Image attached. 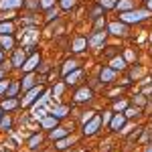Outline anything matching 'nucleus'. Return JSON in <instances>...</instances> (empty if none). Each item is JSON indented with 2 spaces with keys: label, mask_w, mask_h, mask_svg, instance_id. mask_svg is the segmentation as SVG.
<instances>
[{
  "label": "nucleus",
  "mask_w": 152,
  "mask_h": 152,
  "mask_svg": "<svg viewBox=\"0 0 152 152\" xmlns=\"http://www.w3.org/2000/svg\"><path fill=\"white\" fill-rule=\"evenodd\" d=\"M104 6H114V0H102Z\"/></svg>",
  "instance_id": "c756f323"
},
{
  "label": "nucleus",
  "mask_w": 152,
  "mask_h": 152,
  "mask_svg": "<svg viewBox=\"0 0 152 152\" xmlns=\"http://www.w3.org/2000/svg\"><path fill=\"white\" fill-rule=\"evenodd\" d=\"M124 65H126V61L120 57V59H114L112 61V69H124Z\"/></svg>",
  "instance_id": "dca6fc26"
},
{
  "label": "nucleus",
  "mask_w": 152,
  "mask_h": 152,
  "mask_svg": "<svg viewBox=\"0 0 152 152\" xmlns=\"http://www.w3.org/2000/svg\"><path fill=\"white\" fill-rule=\"evenodd\" d=\"M61 6H63V8H71V6H73V0H63Z\"/></svg>",
  "instance_id": "bb28decb"
},
{
  "label": "nucleus",
  "mask_w": 152,
  "mask_h": 152,
  "mask_svg": "<svg viewBox=\"0 0 152 152\" xmlns=\"http://www.w3.org/2000/svg\"><path fill=\"white\" fill-rule=\"evenodd\" d=\"M0 59H2V53H0Z\"/></svg>",
  "instance_id": "4c0bfd02"
},
{
  "label": "nucleus",
  "mask_w": 152,
  "mask_h": 152,
  "mask_svg": "<svg viewBox=\"0 0 152 152\" xmlns=\"http://www.w3.org/2000/svg\"><path fill=\"white\" fill-rule=\"evenodd\" d=\"M12 33V24L10 23H2L0 24V35H10Z\"/></svg>",
  "instance_id": "4468645a"
},
{
  "label": "nucleus",
  "mask_w": 152,
  "mask_h": 152,
  "mask_svg": "<svg viewBox=\"0 0 152 152\" xmlns=\"http://www.w3.org/2000/svg\"><path fill=\"white\" fill-rule=\"evenodd\" d=\"M75 67H77V63H75V61H67V63H65V69H63V73L67 75L69 71H75Z\"/></svg>",
  "instance_id": "412c9836"
},
{
  "label": "nucleus",
  "mask_w": 152,
  "mask_h": 152,
  "mask_svg": "<svg viewBox=\"0 0 152 152\" xmlns=\"http://www.w3.org/2000/svg\"><path fill=\"white\" fill-rule=\"evenodd\" d=\"M23 59H24V55H23V51H16V55H14V65L16 67H23Z\"/></svg>",
  "instance_id": "a211bd4d"
},
{
  "label": "nucleus",
  "mask_w": 152,
  "mask_h": 152,
  "mask_svg": "<svg viewBox=\"0 0 152 152\" xmlns=\"http://www.w3.org/2000/svg\"><path fill=\"white\" fill-rule=\"evenodd\" d=\"M47 104H49V97L45 95V97L41 99V105H37V107H35V112H33V114H35L37 118H43L45 114H47V112H45V107H47Z\"/></svg>",
  "instance_id": "7ed1b4c3"
},
{
  "label": "nucleus",
  "mask_w": 152,
  "mask_h": 152,
  "mask_svg": "<svg viewBox=\"0 0 152 152\" xmlns=\"http://www.w3.org/2000/svg\"><path fill=\"white\" fill-rule=\"evenodd\" d=\"M6 85H8V81H2V83H0V94H2V91L6 89Z\"/></svg>",
  "instance_id": "2f4dec72"
},
{
  "label": "nucleus",
  "mask_w": 152,
  "mask_h": 152,
  "mask_svg": "<svg viewBox=\"0 0 152 152\" xmlns=\"http://www.w3.org/2000/svg\"><path fill=\"white\" fill-rule=\"evenodd\" d=\"M0 128H2V130H8V128H10V120H8V118L0 120Z\"/></svg>",
  "instance_id": "b1692460"
},
{
  "label": "nucleus",
  "mask_w": 152,
  "mask_h": 152,
  "mask_svg": "<svg viewBox=\"0 0 152 152\" xmlns=\"http://www.w3.org/2000/svg\"><path fill=\"white\" fill-rule=\"evenodd\" d=\"M122 107H126V102H118L116 104V110H122Z\"/></svg>",
  "instance_id": "7c9ffc66"
},
{
  "label": "nucleus",
  "mask_w": 152,
  "mask_h": 152,
  "mask_svg": "<svg viewBox=\"0 0 152 152\" xmlns=\"http://www.w3.org/2000/svg\"><path fill=\"white\" fill-rule=\"evenodd\" d=\"M148 16V10H132V12H124L120 18L124 20V23H140Z\"/></svg>",
  "instance_id": "f257e3e1"
},
{
  "label": "nucleus",
  "mask_w": 152,
  "mask_h": 152,
  "mask_svg": "<svg viewBox=\"0 0 152 152\" xmlns=\"http://www.w3.org/2000/svg\"><path fill=\"white\" fill-rule=\"evenodd\" d=\"M104 39H105V33H97V35H95V37H91V39H89L87 43H89L91 47H99V45L104 43Z\"/></svg>",
  "instance_id": "39448f33"
},
{
  "label": "nucleus",
  "mask_w": 152,
  "mask_h": 152,
  "mask_svg": "<svg viewBox=\"0 0 152 152\" xmlns=\"http://www.w3.org/2000/svg\"><path fill=\"white\" fill-rule=\"evenodd\" d=\"M69 142H71V138H67V140H61V142L57 144V148H59V150H63V148H67V146H69Z\"/></svg>",
  "instance_id": "a878e982"
},
{
  "label": "nucleus",
  "mask_w": 152,
  "mask_h": 152,
  "mask_svg": "<svg viewBox=\"0 0 152 152\" xmlns=\"http://www.w3.org/2000/svg\"><path fill=\"white\" fill-rule=\"evenodd\" d=\"M33 83H35V77H33V75H28V77H26V79L23 81V89H28Z\"/></svg>",
  "instance_id": "4be33fe9"
},
{
  "label": "nucleus",
  "mask_w": 152,
  "mask_h": 152,
  "mask_svg": "<svg viewBox=\"0 0 152 152\" xmlns=\"http://www.w3.org/2000/svg\"><path fill=\"white\" fill-rule=\"evenodd\" d=\"M87 99H91V89H79L77 94H75V102H87Z\"/></svg>",
  "instance_id": "20e7f679"
},
{
  "label": "nucleus",
  "mask_w": 152,
  "mask_h": 152,
  "mask_svg": "<svg viewBox=\"0 0 152 152\" xmlns=\"http://www.w3.org/2000/svg\"><path fill=\"white\" fill-rule=\"evenodd\" d=\"M136 114H138L136 110H128V112H126V116H136Z\"/></svg>",
  "instance_id": "72a5a7b5"
},
{
  "label": "nucleus",
  "mask_w": 152,
  "mask_h": 152,
  "mask_svg": "<svg viewBox=\"0 0 152 152\" xmlns=\"http://www.w3.org/2000/svg\"><path fill=\"white\" fill-rule=\"evenodd\" d=\"M85 45H87V41H85V39H77V41L73 43V51H83Z\"/></svg>",
  "instance_id": "2eb2a0df"
},
{
  "label": "nucleus",
  "mask_w": 152,
  "mask_h": 152,
  "mask_svg": "<svg viewBox=\"0 0 152 152\" xmlns=\"http://www.w3.org/2000/svg\"><path fill=\"white\" fill-rule=\"evenodd\" d=\"M124 120H126V118L120 116V114H118V116H114V120H112V130L122 128V126H124Z\"/></svg>",
  "instance_id": "9d476101"
},
{
  "label": "nucleus",
  "mask_w": 152,
  "mask_h": 152,
  "mask_svg": "<svg viewBox=\"0 0 152 152\" xmlns=\"http://www.w3.org/2000/svg\"><path fill=\"white\" fill-rule=\"evenodd\" d=\"M114 79V69H104L102 71V81L107 83V81H112Z\"/></svg>",
  "instance_id": "f8f14e48"
},
{
  "label": "nucleus",
  "mask_w": 152,
  "mask_h": 152,
  "mask_svg": "<svg viewBox=\"0 0 152 152\" xmlns=\"http://www.w3.org/2000/svg\"><path fill=\"white\" fill-rule=\"evenodd\" d=\"M132 4H130V0H124V2H120V8H130Z\"/></svg>",
  "instance_id": "c85d7f7f"
},
{
  "label": "nucleus",
  "mask_w": 152,
  "mask_h": 152,
  "mask_svg": "<svg viewBox=\"0 0 152 152\" xmlns=\"http://www.w3.org/2000/svg\"><path fill=\"white\" fill-rule=\"evenodd\" d=\"M39 94H41V87H35V89H33V91H31V94H28V95H26V97L23 99V105L31 104V102H33V99H35V97H37Z\"/></svg>",
  "instance_id": "1a4fd4ad"
},
{
  "label": "nucleus",
  "mask_w": 152,
  "mask_h": 152,
  "mask_svg": "<svg viewBox=\"0 0 152 152\" xmlns=\"http://www.w3.org/2000/svg\"><path fill=\"white\" fill-rule=\"evenodd\" d=\"M20 4H23V0H2L0 2V8H16Z\"/></svg>",
  "instance_id": "423d86ee"
},
{
  "label": "nucleus",
  "mask_w": 152,
  "mask_h": 152,
  "mask_svg": "<svg viewBox=\"0 0 152 152\" xmlns=\"http://www.w3.org/2000/svg\"><path fill=\"white\" fill-rule=\"evenodd\" d=\"M148 8H150V10H152V0H148Z\"/></svg>",
  "instance_id": "f704fd0d"
},
{
  "label": "nucleus",
  "mask_w": 152,
  "mask_h": 152,
  "mask_svg": "<svg viewBox=\"0 0 152 152\" xmlns=\"http://www.w3.org/2000/svg\"><path fill=\"white\" fill-rule=\"evenodd\" d=\"M61 136H67V130L65 128H57L51 132V138H61Z\"/></svg>",
  "instance_id": "aec40b11"
},
{
  "label": "nucleus",
  "mask_w": 152,
  "mask_h": 152,
  "mask_svg": "<svg viewBox=\"0 0 152 152\" xmlns=\"http://www.w3.org/2000/svg\"><path fill=\"white\" fill-rule=\"evenodd\" d=\"M37 144H41V136H33L31 142H28V146H31V148H35Z\"/></svg>",
  "instance_id": "5701e85b"
},
{
  "label": "nucleus",
  "mask_w": 152,
  "mask_h": 152,
  "mask_svg": "<svg viewBox=\"0 0 152 152\" xmlns=\"http://www.w3.org/2000/svg\"><path fill=\"white\" fill-rule=\"evenodd\" d=\"M110 33H114V35H124V33H126V26L120 24V23H114V24H110Z\"/></svg>",
  "instance_id": "0eeeda50"
},
{
  "label": "nucleus",
  "mask_w": 152,
  "mask_h": 152,
  "mask_svg": "<svg viewBox=\"0 0 152 152\" xmlns=\"http://www.w3.org/2000/svg\"><path fill=\"white\" fill-rule=\"evenodd\" d=\"M79 77H81V71H73V73H67V83H77V79H79Z\"/></svg>",
  "instance_id": "9b49d317"
},
{
  "label": "nucleus",
  "mask_w": 152,
  "mask_h": 152,
  "mask_svg": "<svg viewBox=\"0 0 152 152\" xmlns=\"http://www.w3.org/2000/svg\"><path fill=\"white\" fill-rule=\"evenodd\" d=\"M37 63H39V55H33V57H31V59H28V61L23 65V69H24V71H33V67H35Z\"/></svg>",
  "instance_id": "6e6552de"
},
{
  "label": "nucleus",
  "mask_w": 152,
  "mask_h": 152,
  "mask_svg": "<svg viewBox=\"0 0 152 152\" xmlns=\"http://www.w3.org/2000/svg\"><path fill=\"white\" fill-rule=\"evenodd\" d=\"M146 152H152V146H150V148H148V150H146Z\"/></svg>",
  "instance_id": "e433bc0d"
},
{
  "label": "nucleus",
  "mask_w": 152,
  "mask_h": 152,
  "mask_svg": "<svg viewBox=\"0 0 152 152\" xmlns=\"http://www.w3.org/2000/svg\"><path fill=\"white\" fill-rule=\"evenodd\" d=\"M16 104H18L16 99H8V102H4V104H2V107H6V110H10V107H14Z\"/></svg>",
  "instance_id": "393cba45"
},
{
  "label": "nucleus",
  "mask_w": 152,
  "mask_h": 152,
  "mask_svg": "<svg viewBox=\"0 0 152 152\" xmlns=\"http://www.w3.org/2000/svg\"><path fill=\"white\" fill-rule=\"evenodd\" d=\"M0 43H2V47H4V49H12V43H14V41H12L8 35H2V37H0Z\"/></svg>",
  "instance_id": "ddd939ff"
},
{
  "label": "nucleus",
  "mask_w": 152,
  "mask_h": 152,
  "mask_svg": "<svg viewBox=\"0 0 152 152\" xmlns=\"http://www.w3.org/2000/svg\"><path fill=\"white\" fill-rule=\"evenodd\" d=\"M65 114H67V107H65V105H61V107H55V110H53V116H55V118H63Z\"/></svg>",
  "instance_id": "6ab92c4d"
},
{
  "label": "nucleus",
  "mask_w": 152,
  "mask_h": 152,
  "mask_svg": "<svg viewBox=\"0 0 152 152\" xmlns=\"http://www.w3.org/2000/svg\"><path fill=\"white\" fill-rule=\"evenodd\" d=\"M2 77H4V71H2V69H0V79H2Z\"/></svg>",
  "instance_id": "c9c22d12"
},
{
  "label": "nucleus",
  "mask_w": 152,
  "mask_h": 152,
  "mask_svg": "<svg viewBox=\"0 0 152 152\" xmlns=\"http://www.w3.org/2000/svg\"><path fill=\"white\" fill-rule=\"evenodd\" d=\"M99 126H102V118H91L89 124H85V134H95Z\"/></svg>",
  "instance_id": "f03ea898"
},
{
  "label": "nucleus",
  "mask_w": 152,
  "mask_h": 152,
  "mask_svg": "<svg viewBox=\"0 0 152 152\" xmlns=\"http://www.w3.org/2000/svg\"><path fill=\"white\" fill-rule=\"evenodd\" d=\"M55 124H57V118H55V116H53V118H45V120H43V128H53Z\"/></svg>",
  "instance_id": "f3484780"
},
{
  "label": "nucleus",
  "mask_w": 152,
  "mask_h": 152,
  "mask_svg": "<svg viewBox=\"0 0 152 152\" xmlns=\"http://www.w3.org/2000/svg\"><path fill=\"white\" fill-rule=\"evenodd\" d=\"M53 2H55V0H41V4H43L45 8H51V6H53Z\"/></svg>",
  "instance_id": "cd10ccee"
},
{
  "label": "nucleus",
  "mask_w": 152,
  "mask_h": 152,
  "mask_svg": "<svg viewBox=\"0 0 152 152\" xmlns=\"http://www.w3.org/2000/svg\"><path fill=\"white\" fill-rule=\"evenodd\" d=\"M55 16H57V10H49V16H47V18H55Z\"/></svg>",
  "instance_id": "473e14b6"
}]
</instances>
